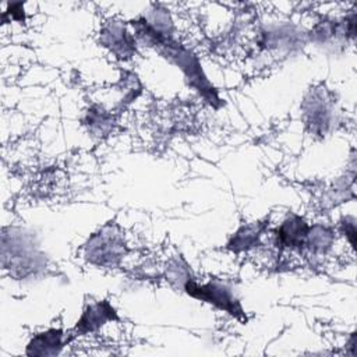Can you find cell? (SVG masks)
<instances>
[{
	"label": "cell",
	"instance_id": "obj_5",
	"mask_svg": "<svg viewBox=\"0 0 357 357\" xmlns=\"http://www.w3.org/2000/svg\"><path fill=\"white\" fill-rule=\"evenodd\" d=\"M308 236V227L300 218H293L283 223L279 231L280 241L284 245H301L304 238Z\"/></svg>",
	"mask_w": 357,
	"mask_h": 357
},
{
	"label": "cell",
	"instance_id": "obj_1",
	"mask_svg": "<svg viewBox=\"0 0 357 357\" xmlns=\"http://www.w3.org/2000/svg\"><path fill=\"white\" fill-rule=\"evenodd\" d=\"M123 255V241L119 234L112 230H105L95 234L86 245V257L89 261L99 265H113Z\"/></svg>",
	"mask_w": 357,
	"mask_h": 357
},
{
	"label": "cell",
	"instance_id": "obj_3",
	"mask_svg": "<svg viewBox=\"0 0 357 357\" xmlns=\"http://www.w3.org/2000/svg\"><path fill=\"white\" fill-rule=\"evenodd\" d=\"M114 310L107 301L92 304L82 312V317L77 324V329L79 333L92 332L100 328L106 321L114 318Z\"/></svg>",
	"mask_w": 357,
	"mask_h": 357
},
{
	"label": "cell",
	"instance_id": "obj_2",
	"mask_svg": "<svg viewBox=\"0 0 357 357\" xmlns=\"http://www.w3.org/2000/svg\"><path fill=\"white\" fill-rule=\"evenodd\" d=\"M185 290L191 296H194L199 300L208 301L211 304H215L216 307H219L233 315H234V312L240 311V307L236 305L237 303H236L231 291L220 283H208V284H204L199 287L191 282H187Z\"/></svg>",
	"mask_w": 357,
	"mask_h": 357
},
{
	"label": "cell",
	"instance_id": "obj_4",
	"mask_svg": "<svg viewBox=\"0 0 357 357\" xmlns=\"http://www.w3.org/2000/svg\"><path fill=\"white\" fill-rule=\"evenodd\" d=\"M63 333L59 329H50L38 333L28 344L26 354L29 356H53L61 349Z\"/></svg>",
	"mask_w": 357,
	"mask_h": 357
},
{
	"label": "cell",
	"instance_id": "obj_6",
	"mask_svg": "<svg viewBox=\"0 0 357 357\" xmlns=\"http://www.w3.org/2000/svg\"><path fill=\"white\" fill-rule=\"evenodd\" d=\"M105 35H106V45H109L114 52H120L126 54L131 49L132 42L130 40V36L121 26L109 28Z\"/></svg>",
	"mask_w": 357,
	"mask_h": 357
},
{
	"label": "cell",
	"instance_id": "obj_7",
	"mask_svg": "<svg viewBox=\"0 0 357 357\" xmlns=\"http://www.w3.org/2000/svg\"><path fill=\"white\" fill-rule=\"evenodd\" d=\"M258 231L259 229L254 227V226H248L241 229L234 240V245H243V247H248L252 244V241L255 240V237H258Z\"/></svg>",
	"mask_w": 357,
	"mask_h": 357
}]
</instances>
